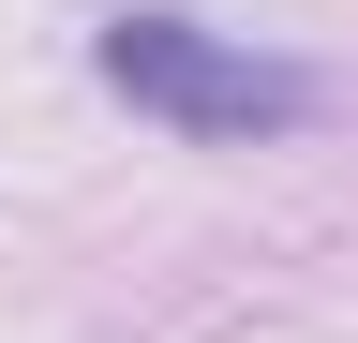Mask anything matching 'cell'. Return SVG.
Listing matches in <instances>:
<instances>
[{"mask_svg":"<svg viewBox=\"0 0 358 343\" xmlns=\"http://www.w3.org/2000/svg\"><path fill=\"white\" fill-rule=\"evenodd\" d=\"M105 90L120 105H150L164 135H209V149H239V135H299L313 119V75L299 60H268L239 45V30H194V15H105Z\"/></svg>","mask_w":358,"mask_h":343,"instance_id":"1","label":"cell"}]
</instances>
